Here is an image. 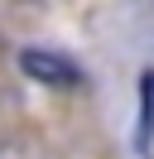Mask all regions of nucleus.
Masks as SVG:
<instances>
[{
    "instance_id": "nucleus-1",
    "label": "nucleus",
    "mask_w": 154,
    "mask_h": 159,
    "mask_svg": "<svg viewBox=\"0 0 154 159\" xmlns=\"http://www.w3.org/2000/svg\"><path fill=\"white\" fill-rule=\"evenodd\" d=\"M19 72L38 87H58V92H72V87H87V72L67 58L63 48H43V43H29L19 48Z\"/></svg>"
},
{
    "instance_id": "nucleus-2",
    "label": "nucleus",
    "mask_w": 154,
    "mask_h": 159,
    "mask_svg": "<svg viewBox=\"0 0 154 159\" xmlns=\"http://www.w3.org/2000/svg\"><path fill=\"white\" fill-rule=\"evenodd\" d=\"M135 145H140V154H149V145H154V68L140 72V125H135Z\"/></svg>"
}]
</instances>
